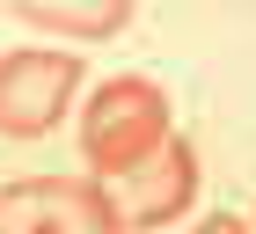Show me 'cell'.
I'll use <instances>...</instances> for the list:
<instances>
[{"mask_svg":"<svg viewBox=\"0 0 256 234\" xmlns=\"http://www.w3.org/2000/svg\"><path fill=\"white\" fill-rule=\"evenodd\" d=\"M168 139V96H161L146 74H118L102 80L88 110H80V161L96 168V183H118L124 168L154 154Z\"/></svg>","mask_w":256,"mask_h":234,"instance_id":"6da1fadb","label":"cell"},{"mask_svg":"<svg viewBox=\"0 0 256 234\" xmlns=\"http://www.w3.org/2000/svg\"><path fill=\"white\" fill-rule=\"evenodd\" d=\"M80 88V58L52 44L0 52V139H44Z\"/></svg>","mask_w":256,"mask_h":234,"instance_id":"7a4b0ae2","label":"cell"},{"mask_svg":"<svg viewBox=\"0 0 256 234\" xmlns=\"http://www.w3.org/2000/svg\"><path fill=\"white\" fill-rule=\"evenodd\" d=\"M0 234H124L102 183L74 176H22L0 183Z\"/></svg>","mask_w":256,"mask_h":234,"instance_id":"3957f363","label":"cell"},{"mask_svg":"<svg viewBox=\"0 0 256 234\" xmlns=\"http://www.w3.org/2000/svg\"><path fill=\"white\" fill-rule=\"evenodd\" d=\"M102 198H110L118 227H168V220L198 198V154H190V139L168 132L139 168H124L118 183H102Z\"/></svg>","mask_w":256,"mask_h":234,"instance_id":"277c9868","label":"cell"},{"mask_svg":"<svg viewBox=\"0 0 256 234\" xmlns=\"http://www.w3.org/2000/svg\"><path fill=\"white\" fill-rule=\"evenodd\" d=\"M15 15L30 30H52V37H118L132 22V0H15Z\"/></svg>","mask_w":256,"mask_h":234,"instance_id":"5b68a950","label":"cell"},{"mask_svg":"<svg viewBox=\"0 0 256 234\" xmlns=\"http://www.w3.org/2000/svg\"><path fill=\"white\" fill-rule=\"evenodd\" d=\"M198 234H249V220H234V212H212V220H198Z\"/></svg>","mask_w":256,"mask_h":234,"instance_id":"8992f818","label":"cell"}]
</instances>
